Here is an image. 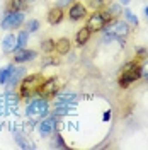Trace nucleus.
<instances>
[{
    "label": "nucleus",
    "mask_w": 148,
    "mask_h": 150,
    "mask_svg": "<svg viewBox=\"0 0 148 150\" xmlns=\"http://www.w3.org/2000/svg\"><path fill=\"white\" fill-rule=\"evenodd\" d=\"M55 116L53 118H49V120H44V121L39 123V133H41V137H48V135H51V131L55 128Z\"/></svg>",
    "instance_id": "12"
},
{
    "label": "nucleus",
    "mask_w": 148,
    "mask_h": 150,
    "mask_svg": "<svg viewBox=\"0 0 148 150\" xmlns=\"http://www.w3.org/2000/svg\"><path fill=\"white\" fill-rule=\"evenodd\" d=\"M141 77L148 79V62H147V63H145L143 67H141Z\"/></svg>",
    "instance_id": "25"
},
{
    "label": "nucleus",
    "mask_w": 148,
    "mask_h": 150,
    "mask_svg": "<svg viewBox=\"0 0 148 150\" xmlns=\"http://www.w3.org/2000/svg\"><path fill=\"white\" fill-rule=\"evenodd\" d=\"M20 77H24V68L22 67H12V72H10V77H9V80H7V84L5 85H16L19 82V79Z\"/></svg>",
    "instance_id": "14"
},
{
    "label": "nucleus",
    "mask_w": 148,
    "mask_h": 150,
    "mask_svg": "<svg viewBox=\"0 0 148 150\" xmlns=\"http://www.w3.org/2000/svg\"><path fill=\"white\" fill-rule=\"evenodd\" d=\"M68 16H70L72 21H80V19H83L85 16H87V9H85V5H82V4L77 2V4H73V5L70 7Z\"/></svg>",
    "instance_id": "10"
},
{
    "label": "nucleus",
    "mask_w": 148,
    "mask_h": 150,
    "mask_svg": "<svg viewBox=\"0 0 148 150\" xmlns=\"http://www.w3.org/2000/svg\"><path fill=\"white\" fill-rule=\"evenodd\" d=\"M63 10L61 7H53V9L48 12V22L51 24V26H56V24H60L61 21H63Z\"/></svg>",
    "instance_id": "11"
},
{
    "label": "nucleus",
    "mask_w": 148,
    "mask_h": 150,
    "mask_svg": "<svg viewBox=\"0 0 148 150\" xmlns=\"http://www.w3.org/2000/svg\"><path fill=\"white\" fill-rule=\"evenodd\" d=\"M26 114H27L29 118H32V120H39V118L46 116L48 114V101L44 99V97H43V99L32 101V103L27 106Z\"/></svg>",
    "instance_id": "4"
},
{
    "label": "nucleus",
    "mask_w": 148,
    "mask_h": 150,
    "mask_svg": "<svg viewBox=\"0 0 148 150\" xmlns=\"http://www.w3.org/2000/svg\"><path fill=\"white\" fill-rule=\"evenodd\" d=\"M22 22H24V12H22V10H17V12H7V16L4 17L2 24H0V28L9 31V29L19 28Z\"/></svg>",
    "instance_id": "5"
},
{
    "label": "nucleus",
    "mask_w": 148,
    "mask_h": 150,
    "mask_svg": "<svg viewBox=\"0 0 148 150\" xmlns=\"http://www.w3.org/2000/svg\"><path fill=\"white\" fill-rule=\"evenodd\" d=\"M27 5L26 0H10L7 4V12H17V10H24Z\"/></svg>",
    "instance_id": "16"
},
{
    "label": "nucleus",
    "mask_w": 148,
    "mask_h": 150,
    "mask_svg": "<svg viewBox=\"0 0 148 150\" xmlns=\"http://www.w3.org/2000/svg\"><path fill=\"white\" fill-rule=\"evenodd\" d=\"M26 29H27V33H36L37 29H39V22H37L36 19H32V21H27V24H26Z\"/></svg>",
    "instance_id": "20"
},
{
    "label": "nucleus",
    "mask_w": 148,
    "mask_h": 150,
    "mask_svg": "<svg viewBox=\"0 0 148 150\" xmlns=\"http://www.w3.org/2000/svg\"><path fill=\"white\" fill-rule=\"evenodd\" d=\"M56 142H58V147H63V149L66 147V145H65V142H63V138H61L60 135H56Z\"/></svg>",
    "instance_id": "26"
},
{
    "label": "nucleus",
    "mask_w": 148,
    "mask_h": 150,
    "mask_svg": "<svg viewBox=\"0 0 148 150\" xmlns=\"http://www.w3.org/2000/svg\"><path fill=\"white\" fill-rule=\"evenodd\" d=\"M36 51L34 50H17L16 51V56H14V62L16 63H26V62H31V60H34L36 58Z\"/></svg>",
    "instance_id": "8"
},
{
    "label": "nucleus",
    "mask_w": 148,
    "mask_h": 150,
    "mask_svg": "<svg viewBox=\"0 0 148 150\" xmlns=\"http://www.w3.org/2000/svg\"><path fill=\"white\" fill-rule=\"evenodd\" d=\"M89 39H90V31H89L87 28H82L78 33H77V36H75V41H77L78 46H83Z\"/></svg>",
    "instance_id": "15"
},
{
    "label": "nucleus",
    "mask_w": 148,
    "mask_h": 150,
    "mask_svg": "<svg viewBox=\"0 0 148 150\" xmlns=\"http://www.w3.org/2000/svg\"><path fill=\"white\" fill-rule=\"evenodd\" d=\"M26 2H27V4H29V2H34V0H26Z\"/></svg>",
    "instance_id": "31"
},
{
    "label": "nucleus",
    "mask_w": 148,
    "mask_h": 150,
    "mask_svg": "<svg viewBox=\"0 0 148 150\" xmlns=\"http://www.w3.org/2000/svg\"><path fill=\"white\" fill-rule=\"evenodd\" d=\"M68 2H70V0H61V2H60V5H66Z\"/></svg>",
    "instance_id": "29"
},
{
    "label": "nucleus",
    "mask_w": 148,
    "mask_h": 150,
    "mask_svg": "<svg viewBox=\"0 0 148 150\" xmlns=\"http://www.w3.org/2000/svg\"><path fill=\"white\" fill-rule=\"evenodd\" d=\"M119 2H121V4H123V5H128V4H130L131 0H119Z\"/></svg>",
    "instance_id": "28"
},
{
    "label": "nucleus",
    "mask_w": 148,
    "mask_h": 150,
    "mask_svg": "<svg viewBox=\"0 0 148 150\" xmlns=\"http://www.w3.org/2000/svg\"><path fill=\"white\" fill-rule=\"evenodd\" d=\"M75 99H77L75 94H60L58 96V101H61V103H73Z\"/></svg>",
    "instance_id": "21"
},
{
    "label": "nucleus",
    "mask_w": 148,
    "mask_h": 150,
    "mask_svg": "<svg viewBox=\"0 0 148 150\" xmlns=\"http://www.w3.org/2000/svg\"><path fill=\"white\" fill-rule=\"evenodd\" d=\"M136 53H138V58H147L148 56V51L145 48H136Z\"/></svg>",
    "instance_id": "24"
},
{
    "label": "nucleus",
    "mask_w": 148,
    "mask_h": 150,
    "mask_svg": "<svg viewBox=\"0 0 148 150\" xmlns=\"http://www.w3.org/2000/svg\"><path fill=\"white\" fill-rule=\"evenodd\" d=\"M43 82H44V77L41 74H31L27 77H24L20 82V97H24V99L32 97L34 94H37Z\"/></svg>",
    "instance_id": "2"
},
{
    "label": "nucleus",
    "mask_w": 148,
    "mask_h": 150,
    "mask_svg": "<svg viewBox=\"0 0 148 150\" xmlns=\"http://www.w3.org/2000/svg\"><path fill=\"white\" fill-rule=\"evenodd\" d=\"M89 5L92 7V9H101V7H104V0H90L89 2Z\"/></svg>",
    "instance_id": "23"
},
{
    "label": "nucleus",
    "mask_w": 148,
    "mask_h": 150,
    "mask_svg": "<svg viewBox=\"0 0 148 150\" xmlns=\"http://www.w3.org/2000/svg\"><path fill=\"white\" fill-rule=\"evenodd\" d=\"M124 16H126V19L130 21L131 24H135V26H138V17L131 12V10H124Z\"/></svg>",
    "instance_id": "22"
},
{
    "label": "nucleus",
    "mask_w": 148,
    "mask_h": 150,
    "mask_svg": "<svg viewBox=\"0 0 148 150\" xmlns=\"http://www.w3.org/2000/svg\"><path fill=\"white\" fill-rule=\"evenodd\" d=\"M55 51L58 55H66L70 51V39L68 38H60L58 41H55Z\"/></svg>",
    "instance_id": "13"
},
{
    "label": "nucleus",
    "mask_w": 148,
    "mask_h": 150,
    "mask_svg": "<svg viewBox=\"0 0 148 150\" xmlns=\"http://www.w3.org/2000/svg\"><path fill=\"white\" fill-rule=\"evenodd\" d=\"M145 14H147V17H148V7H147V9H145Z\"/></svg>",
    "instance_id": "30"
},
{
    "label": "nucleus",
    "mask_w": 148,
    "mask_h": 150,
    "mask_svg": "<svg viewBox=\"0 0 148 150\" xmlns=\"http://www.w3.org/2000/svg\"><path fill=\"white\" fill-rule=\"evenodd\" d=\"M141 77V67L138 65V62H128L126 65H123L121 68V75H119V87L126 89L130 87L133 82H136Z\"/></svg>",
    "instance_id": "1"
},
{
    "label": "nucleus",
    "mask_w": 148,
    "mask_h": 150,
    "mask_svg": "<svg viewBox=\"0 0 148 150\" xmlns=\"http://www.w3.org/2000/svg\"><path fill=\"white\" fill-rule=\"evenodd\" d=\"M27 38H29V33H27V31H20V33H19V34H17V50L26 48ZM17 50H16V51H17Z\"/></svg>",
    "instance_id": "17"
},
{
    "label": "nucleus",
    "mask_w": 148,
    "mask_h": 150,
    "mask_svg": "<svg viewBox=\"0 0 148 150\" xmlns=\"http://www.w3.org/2000/svg\"><path fill=\"white\" fill-rule=\"evenodd\" d=\"M112 22V16L109 12H94L92 16L87 21V26L85 28L89 29L90 33H97V31H102L107 24Z\"/></svg>",
    "instance_id": "3"
},
{
    "label": "nucleus",
    "mask_w": 148,
    "mask_h": 150,
    "mask_svg": "<svg viewBox=\"0 0 148 150\" xmlns=\"http://www.w3.org/2000/svg\"><path fill=\"white\" fill-rule=\"evenodd\" d=\"M102 120H104V121H109V120H111V111H106V112H104Z\"/></svg>",
    "instance_id": "27"
},
{
    "label": "nucleus",
    "mask_w": 148,
    "mask_h": 150,
    "mask_svg": "<svg viewBox=\"0 0 148 150\" xmlns=\"http://www.w3.org/2000/svg\"><path fill=\"white\" fill-rule=\"evenodd\" d=\"M107 34H112L116 38H124L130 34V28L124 21H112L111 24H107V29H106Z\"/></svg>",
    "instance_id": "7"
},
{
    "label": "nucleus",
    "mask_w": 148,
    "mask_h": 150,
    "mask_svg": "<svg viewBox=\"0 0 148 150\" xmlns=\"http://www.w3.org/2000/svg\"><path fill=\"white\" fill-rule=\"evenodd\" d=\"M41 48H43V51H46V53L55 51V41H53V39H46V41H43Z\"/></svg>",
    "instance_id": "19"
},
{
    "label": "nucleus",
    "mask_w": 148,
    "mask_h": 150,
    "mask_svg": "<svg viewBox=\"0 0 148 150\" xmlns=\"http://www.w3.org/2000/svg\"><path fill=\"white\" fill-rule=\"evenodd\" d=\"M12 67L14 65H9V67H5V68L0 70V84L2 85L7 84V80H9V77H10V72H12Z\"/></svg>",
    "instance_id": "18"
},
{
    "label": "nucleus",
    "mask_w": 148,
    "mask_h": 150,
    "mask_svg": "<svg viewBox=\"0 0 148 150\" xmlns=\"http://www.w3.org/2000/svg\"><path fill=\"white\" fill-rule=\"evenodd\" d=\"M58 89H60L58 80H56L55 77H49V79H44L43 85H41V87H39V91H37V96L48 99V97H53V96L58 92Z\"/></svg>",
    "instance_id": "6"
},
{
    "label": "nucleus",
    "mask_w": 148,
    "mask_h": 150,
    "mask_svg": "<svg viewBox=\"0 0 148 150\" xmlns=\"http://www.w3.org/2000/svg\"><path fill=\"white\" fill-rule=\"evenodd\" d=\"M2 50H4V53H14L17 50V36L12 33L7 34L2 39Z\"/></svg>",
    "instance_id": "9"
}]
</instances>
